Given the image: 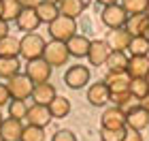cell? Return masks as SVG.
Wrapping results in <instances>:
<instances>
[{"label": "cell", "mask_w": 149, "mask_h": 141, "mask_svg": "<svg viewBox=\"0 0 149 141\" xmlns=\"http://www.w3.org/2000/svg\"><path fill=\"white\" fill-rule=\"evenodd\" d=\"M45 39L38 34V32H28L19 39V56L30 60H36V58H43V51H45Z\"/></svg>", "instance_id": "obj_1"}, {"label": "cell", "mask_w": 149, "mask_h": 141, "mask_svg": "<svg viewBox=\"0 0 149 141\" xmlns=\"http://www.w3.org/2000/svg\"><path fill=\"white\" fill-rule=\"evenodd\" d=\"M49 34H51V41L68 43L70 39L77 34V22L70 19V17L60 15V17H56V19L49 24Z\"/></svg>", "instance_id": "obj_2"}, {"label": "cell", "mask_w": 149, "mask_h": 141, "mask_svg": "<svg viewBox=\"0 0 149 141\" xmlns=\"http://www.w3.org/2000/svg\"><path fill=\"white\" fill-rule=\"evenodd\" d=\"M4 86L9 90L11 100H26V98L32 96V90H34V83L26 77V73H19V75L11 77Z\"/></svg>", "instance_id": "obj_3"}, {"label": "cell", "mask_w": 149, "mask_h": 141, "mask_svg": "<svg viewBox=\"0 0 149 141\" xmlns=\"http://www.w3.org/2000/svg\"><path fill=\"white\" fill-rule=\"evenodd\" d=\"M70 53H68V47H66V43H60V41H49L45 45V51H43V60L47 64L51 66H64L66 62H68Z\"/></svg>", "instance_id": "obj_4"}, {"label": "cell", "mask_w": 149, "mask_h": 141, "mask_svg": "<svg viewBox=\"0 0 149 141\" xmlns=\"http://www.w3.org/2000/svg\"><path fill=\"white\" fill-rule=\"evenodd\" d=\"M51 71H53V69L45 62L43 58L30 60V62L26 64V77H28L34 86H38V83H47V81H49Z\"/></svg>", "instance_id": "obj_5"}, {"label": "cell", "mask_w": 149, "mask_h": 141, "mask_svg": "<svg viewBox=\"0 0 149 141\" xmlns=\"http://www.w3.org/2000/svg\"><path fill=\"white\" fill-rule=\"evenodd\" d=\"M100 19H102V24L107 26V28L119 30V28H124V26H126L128 15H126V11L121 9V4H111V6H104V9H102Z\"/></svg>", "instance_id": "obj_6"}, {"label": "cell", "mask_w": 149, "mask_h": 141, "mask_svg": "<svg viewBox=\"0 0 149 141\" xmlns=\"http://www.w3.org/2000/svg\"><path fill=\"white\" fill-rule=\"evenodd\" d=\"M64 83L70 90H81L90 83V69L83 64H74L64 73Z\"/></svg>", "instance_id": "obj_7"}, {"label": "cell", "mask_w": 149, "mask_h": 141, "mask_svg": "<svg viewBox=\"0 0 149 141\" xmlns=\"http://www.w3.org/2000/svg\"><path fill=\"white\" fill-rule=\"evenodd\" d=\"M109 56H111V47H109L107 41H102V39L92 41L90 51H87V60H90L92 66H102V64H107Z\"/></svg>", "instance_id": "obj_8"}, {"label": "cell", "mask_w": 149, "mask_h": 141, "mask_svg": "<svg viewBox=\"0 0 149 141\" xmlns=\"http://www.w3.org/2000/svg\"><path fill=\"white\" fill-rule=\"evenodd\" d=\"M147 126H149V113H147L141 105L126 113V128H128V130L141 133V130H145Z\"/></svg>", "instance_id": "obj_9"}, {"label": "cell", "mask_w": 149, "mask_h": 141, "mask_svg": "<svg viewBox=\"0 0 149 141\" xmlns=\"http://www.w3.org/2000/svg\"><path fill=\"white\" fill-rule=\"evenodd\" d=\"M87 100L94 107H104L107 103H111V92L107 88L104 81H96L87 88Z\"/></svg>", "instance_id": "obj_10"}, {"label": "cell", "mask_w": 149, "mask_h": 141, "mask_svg": "<svg viewBox=\"0 0 149 141\" xmlns=\"http://www.w3.org/2000/svg\"><path fill=\"white\" fill-rule=\"evenodd\" d=\"M100 124L102 128H126V113L119 109V107H107L102 118H100Z\"/></svg>", "instance_id": "obj_11"}, {"label": "cell", "mask_w": 149, "mask_h": 141, "mask_svg": "<svg viewBox=\"0 0 149 141\" xmlns=\"http://www.w3.org/2000/svg\"><path fill=\"white\" fill-rule=\"evenodd\" d=\"M102 81L107 83L111 94H119V92H128L130 90V75L128 73H107Z\"/></svg>", "instance_id": "obj_12"}, {"label": "cell", "mask_w": 149, "mask_h": 141, "mask_svg": "<svg viewBox=\"0 0 149 141\" xmlns=\"http://www.w3.org/2000/svg\"><path fill=\"white\" fill-rule=\"evenodd\" d=\"M30 126H38V128H45L47 124L51 122V113H49V107L45 105H30L28 107V116H26Z\"/></svg>", "instance_id": "obj_13"}, {"label": "cell", "mask_w": 149, "mask_h": 141, "mask_svg": "<svg viewBox=\"0 0 149 141\" xmlns=\"http://www.w3.org/2000/svg\"><path fill=\"white\" fill-rule=\"evenodd\" d=\"M22 133H24V124L19 120L4 118L0 124V137L4 141H22Z\"/></svg>", "instance_id": "obj_14"}, {"label": "cell", "mask_w": 149, "mask_h": 141, "mask_svg": "<svg viewBox=\"0 0 149 141\" xmlns=\"http://www.w3.org/2000/svg\"><path fill=\"white\" fill-rule=\"evenodd\" d=\"M126 73L130 79H145L149 73V56H130Z\"/></svg>", "instance_id": "obj_15"}, {"label": "cell", "mask_w": 149, "mask_h": 141, "mask_svg": "<svg viewBox=\"0 0 149 141\" xmlns=\"http://www.w3.org/2000/svg\"><path fill=\"white\" fill-rule=\"evenodd\" d=\"M58 96V92H56V88H53V83H38V86H34V90H32V100H34V105H45V107H49V103L53 98Z\"/></svg>", "instance_id": "obj_16"}, {"label": "cell", "mask_w": 149, "mask_h": 141, "mask_svg": "<svg viewBox=\"0 0 149 141\" xmlns=\"http://www.w3.org/2000/svg\"><path fill=\"white\" fill-rule=\"evenodd\" d=\"M15 24H17V28L22 30V32H34L38 26H40V19L36 15V11L34 9H22V13H19V17L15 19Z\"/></svg>", "instance_id": "obj_17"}, {"label": "cell", "mask_w": 149, "mask_h": 141, "mask_svg": "<svg viewBox=\"0 0 149 141\" xmlns=\"http://www.w3.org/2000/svg\"><path fill=\"white\" fill-rule=\"evenodd\" d=\"M130 41H132V36H130V32H128L126 28L111 30V32H109V39H107V43H109L111 51H124V49H128Z\"/></svg>", "instance_id": "obj_18"}, {"label": "cell", "mask_w": 149, "mask_h": 141, "mask_svg": "<svg viewBox=\"0 0 149 141\" xmlns=\"http://www.w3.org/2000/svg\"><path fill=\"white\" fill-rule=\"evenodd\" d=\"M90 45H92V41H90L87 36H83V34H74L70 41L66 43L68 53H70V56H74V58H85L87 51H90Z\"/></svg>", "instance_id": "obj_19"}, {"label": "cell", "mask_w": 149, "mask_h": 141, "mask_svg": "<svg viewBox=\"0 0 149 141\" xmlns=\"http://www.w3.org/2000/svg\"><path fill=\"white\" fill-rule=\"evenodd\" d=\"M149 28V17L145 15H130L126 22V30L130 32V36H145Z\"/></svg>", "instance_id": "obj_20"}, {"label": "cell", "mask_w": 149, "mask_h": 141, "mask_svg": "<svg viewBox=\"0 0 149 141\" xmlns=\"http://www.w3.org/2000/svg\"><path fill=\"white\" fill-rule=\"evenodd\" d=\"M58 9H60V15L70 17V19H77L81 13H83L85 2H83V0H60Z\"/></svg>", "instance_id": "obj_21"}, {"label": "cell", "mask_w": 149, "mask_h": 141, "mask_svg": "<svg viewBox=\"0 0 149 141\" xmlns=\"http://www.w3.org/2000/svg\"><path fill=\"white\" fill-rule=\"evenodd\" d=\"M22 2L19 0H0V19H4L6 24L11 19H17L19 13H22Z\"/></svg>", "instance_id": "obj_22"}, {"label": "cell", "mask_w": 149, "mask_h": 141, "mask_svg": "<svg viewBox=\"0 0 149 141\" xmlns=\"http://www.w3.org/2000/svg\"><path fill=\"white\" fill-rule=\"evenodd\" d=\"M49 113H51V118H56V120L66 118L70 113V100L66 96H56L49 103Z\"/></svg>", "instance_id": "obj_23"}, {"label": "cell", "mask_w": 149, "mask_h": 141, "mask_svg": "<svg viewBox=\"0 0 149 141\" xmlns=\"http://www.w3.org/2000/svg\"><path fill=\"white\" fill-rule=\"evenodd\" d=\"M128 62H130V58L126 56V51H111L109 60H107V66H109L111 73H126Z\"/></svg>", "instance_id": "obj_24"}, {"label": "cell", "mask_w": 149, "mask_h": 141, "mask_svg": "<svg viewBox=\"0 0 149 141\" xmlns=\"http://www.w3.org/2000/svg\"><path fill=\"white\" fill-rule=\"evenodd\" d=\"M19 69H22L19 58H0V77L6 79V81L11 77L19 75Z\"/></svg>", "instance_id": "obj_25"}, {"label": "cell", "mask_w": 149, "mask_h": 141, "mask_svg": "<svg viewBox=\"0 0 149 141\" xmlns=\"http://www.w3.org/2000/svg\"><path fill=\"white\" fill-rule=\"evenodd\" d=\"M36 15H38V19H40V24H51L56 17H60V9H58V4H51V2H40L38 6H36Z\"/></svg>", "instance_id": "obj_26"}, {"label": "cell", "mask_w": 149, "mask_h": 141, "mask_svg": "<svg viewBox=\"0 0 149 141\" xmlns=\"http://www.w3.org/2000/svg\"><path fill=\"white\" fill-rule=\"evenodd\" d=\"M19 56V39L15 36H4L0 41V58H17Z\"/></svg>", "instance_id": "obj_27"}, {"label": "cell", "mask_w": 149, "mask_h": 141, "mask_svg": "<svg viewBox=\"0 0 149 141\" xmlns=\"http://www.w3.org/2000/svg\"><path fill=\"white\" fill-rule=\"evenodd\" d=\"M128 49H130V56H149V39L147 36H132Z\"/></svg>", "instance_id": "obj_28"}, {"label": "cell", "mask_w": 149, "mask_h": 141, "mask_svg": "<svg viewBox=\"0 0 149 141\" xmlns=\"http://www.w3.org/2000/svg\"><path fill=\"white\" fill-rule=\"evenodd\" d=\"M147 4L149 0H121V9L126 11V15H143Z\"/></svg>", "instance_id": "obj_29"}, {"label": "cell", "mask_w": 149, "mask_h": 141, "mask_svg": "<svg viewBox=\"0 0 149 141\" xmlns=\"http://www.w3.org/2000/svg\"><path fill=\"white\" fill-rule=\"evenodd\" d=\"M6 109H9V118L13 120H26V116H28V103L26 100H11L9 105H6Z\"/></svg>", "instance_id": "obj_30"}, {"label": "cell", "mask_w": 149, "mask_h": 141, "mask_svg": "<svg viewBox=\"0 0 149 141\" xmlns=\"http://www.w3.org/2000/svg\"><path fill=\"white\" fill-rule=\"evenodd\" d=\"M149 92V86L145 79H130V96L136 100H143Z\"/></svg>", "instance_id": "obj_31"}, {"label": "cell", "mask_w": 149, "mask_h": 141, "mask_svg": "<svg viewBox=\"0 0 149 141\" xmlns=\"http://www.w3.org/2000/svg\"><path fill=\"white\" fill-rule=\"evenodd\" d=\"M22 141H45V130L38 126H24L22 133Z\"/></svg>", "instance_id": "obj_32"}, {"label": "cell", "mask_w": 149, "mask_h": 141, "mask_svg": "<svg viewBox=\"0 0 149 141\" xmlns=\"http://www.w3.org/2000/svg\"><path fill=\"white\" fill-rule=\"evenodd\" d=\"M128 128H100V141H124Z\"/></svg>", "instance_id": "obj_33"}, {"label": "cell", "mask_w": 149, "mask_h": 141, "mask_svg": "<svg viewBox=\"0 0 149 141\" xmlns=\"http://www.w3.org/2000/svg\"><path fill=\"white\" fill-rule=\"evenodd\" d=\"M51 141H77V135H74L72 130H68V128H60V130L53 133Z\"/></svg>", "instance_id": "obj_34"}, {"label": "cell", "mask_w": 149, "mask_h": 141, "mask_svg": "<svg viewBox=\"0 0 149 141\" xmlns=\"http://www.w3.org/2000/svg\"><path fill=\"white\" fill-rule=\"evenodd\" d=\"M11 103V96H9V90H6L4 83H0V109H2L4 105Z\"/></svg>", "instance_id": "obj_35"}, {"label": "cell", "mask_w": 149, "mask_h": 141, "mask_svg": "<svg viewBox=\"0 0 149 141\" xmlns=\"http://www.w3.org/2000/svg\"><path fill=\"white\" fill-rule=\"evenodd\" d=\"M124 141H145V139H143V135H141V133H136V130H126Z\"/></svg>", "instance_id": "obj_36"}, {"label": "cell", "mask_w": 149, "mask_h": 141, "mask_svg": "<svg viewBox=\"0 0 149 141\" xmlns=\"http://www.w3.org/2000/svg\"><path fill=\"white\" fill-rule=\"evenodd\" d=\"M19 2H22L24 9H36L40 2H45V0H19Z\"/></svg>", "instance_id": "obj_37"}, {"label": "cell", "mask_w": 149, "mask_h": 141, "mask_svg": "<svg viewBox=\"0 0 149 141\" xmlns=\"http://www.w3.org/2000/svg\"><path fill=\"white\" fill-rule=\"evenodd\" d=\"M4 36H9V24H6L4 19H0V41H2Z\"/></svg>", "instance_id": "obj_38"}, {"label": "cell", "mask_w": 149, "mask_h": 141, "mask_svg": "<svg viewBox=\"0 0 149 141\" xmlns=\"http://www.w3.org/2000/svg\"><path fill=\"white\" fill-rule=\"evenodd\" d=\"M141 107H143V109L149 113V92H147V96H145L143 100H141Z\"/></svg>", "instance_id": "obj_39"}, {"label": "cell", "mask_w": 149, "mask_h": 141, "mask_svg": "<svg viewBox=\"0 0 149 141\" xmlns=\"http://www.w3.org/2000/svg\"><path fill=\"white\" fill-rule=\"evenodd\" d=\"M96 2L102 6H111V4H117V0H96Z\"/></svg>", "instance_id": "obj_40"}, {"label": "cell", "mask_w": 149, "mask_h": 141, "mask_svg": "<svg viewBox=\"0 0 149 141\" xmlns=\"http://www.w3.org/2000/svg\"><path fill=\"white\" fill-rule=\"evenodd\" d=\"M45 2H51V4H60V0H45Z\"/></svg>", "instance_id": "obj_41"}, {"label": "cell", "mask_w": 149, "mask_h": 141, "mask_svg": "<svg viewBox=\"0 0 149 141\" xmlns=\"http://www.w3.org/2000/svg\"><path fill=\"white\" fill-rule=\"evenodd\" d=\"M145 15H147V17H149V4H147V11H145Z\"/></svg>", "instance_id": "obj_42"}, {"label": "cell", "mask_w": 149, "mask_h": 141, "mask_svg": "<svg viewBox=\"0 0 149 141\" xmlns=\"http://www.w3.org/2000/svg\"><path fill=\"white\" fill-rule=\"evenodd\" d=\"M145 81H147V86H149V73H147V77H145Z\"/></svg>", "instance_id": "obj_43"}, {"label": "cell", "mask_w": 149, "mask_h": 141, "mask_svg": "<svg viewBox=\"0 0 149 141\" xmlns=\"http://www.w3.org/2000/svg\"><path fill=\"white\" fill-rule=\"evenodd\" d=\"M2 120H4V118H2V113H0V124H2Z\"/></svg>", "instance_id": "obj_44"}, {"label": "cell", "mask_w": 149, "mask_h": 141, "mask_svg": "<svg viewBox=\"0 0 149 141\" xmlns=\"http://www.w3.org/2000/svg\"><path fill=\"white\" fill-rule=\"evenodd\" d=\"M145 36H147V39H149V28H147V34H145Z\"/></svg>", "instance_id": "obj_45"}, {"label": "cell", "mask_w": 149, "mask_h": 141, "mask_svg": "<svg viewBox=\"0 0 149 141\" xmlns=\"http://www.w3.org/2000/svg\"><path fill=\"white\" fill-rule=\"evenodd\" d=\"M0 141H4V139H2V137H0Z\"/></svg>", "instance_id": "obj_46"}]
</instances>
